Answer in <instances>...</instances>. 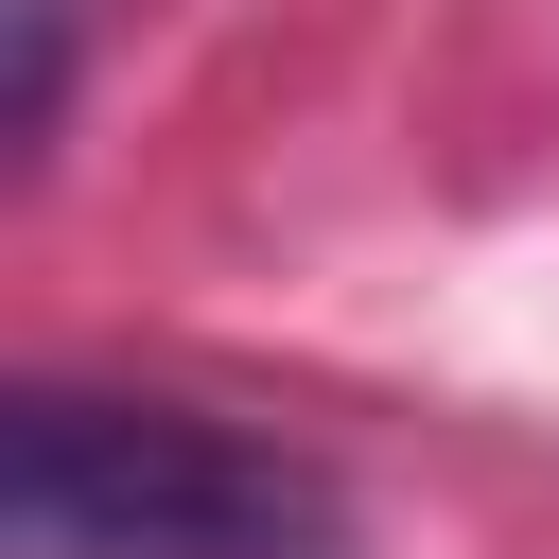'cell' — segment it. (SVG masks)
<instances>
[{"label": "cell", "instance_id": "2", "mask_svg": "<svg viewBox=\"0 0 559 559\" xmlns=\"http://www.w3.org/2000/svg\"><path fill=\"white\" fill-rule=\"evenodd\" d=\"M52 87H70V0H17V140H52Z\"/></svg>", "mask_w": 559, "mask_h": 559}, {"label": "cell", "instance_id": "1", "mask_svg": "<svg viewBox=\"0 0 559 559\" xmlns=\"http://www.w3.org/2000/svg\"><path fill=\"white\" fill-rule=\"evenodd\" d=\"M0 542L17 559H349V507L314 454L245 437L210 402L35 384L0 437Z\"/></svg>", "mask_w": 559, "mask_h": 559}]
</instances>
